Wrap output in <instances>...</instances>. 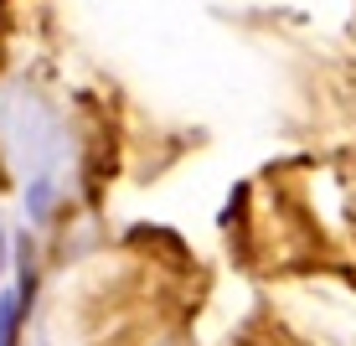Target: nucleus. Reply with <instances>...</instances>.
Here are the masks:
<instances>
[]
</instances>
